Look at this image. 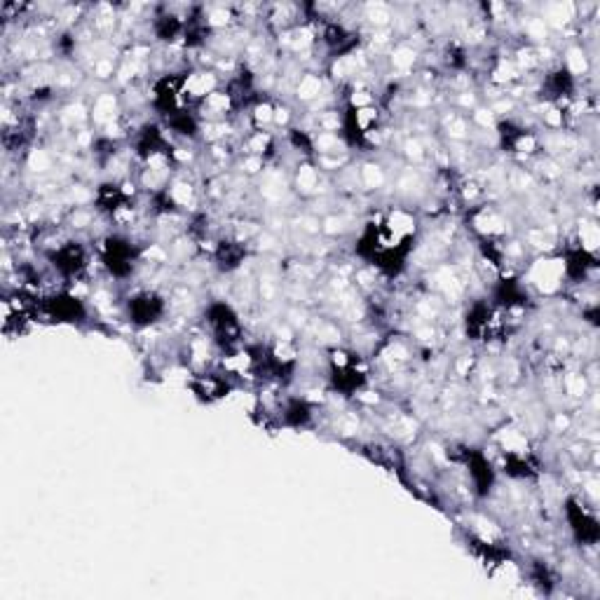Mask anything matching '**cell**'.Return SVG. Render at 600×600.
<instances>
[{
  "mask_svg": "<svg viewBox=\"0 0 600 600\" xmlns=\"http://www.w3.org/2000/svg\"><path fill=\"white\" fill-rule=\"evenodd\" d=\"M565 277V260L560 258H540L537 263L530 265L528 282L540 291V294H553L560 289V282Z\"/></svg>",
  "mask_w": 600,
  "mask_h": 600,
  "instance_id": "cell-1",
  "label": "cell"
},
{
  "mask_svg": "<svg viewBox=\"0 0 600 600\" xmlns=\"http://www.w3.org/2000/svg\"><path fill=\"white\" fill-rule=\"evenodd\" d=\"M218 87V75L213 71H195L183 80V94L195 101H204Z\"/></svg>",
  "mask_w": 600,
  "mask_h": 600,
  "instance_id": "cell-2",
  "label": "cell"
},
{
  "mask_svg": "<svg viewBox=\"0 0 600 600\" xmlns=\"http://www.w3.org/2000/svg\"><path fill=\"white\" fill-rule=\"evenodd\" d=\"M319 183H321V174H319L317 165H310V162L298 165L296 176H294V186H296V190L300 192V195H305V197L317 195Z\"/></svg>",
  "mask_w": 600,
  "mask_h": 600,
  "instance_id": "cell-3",
  "label": "cell"
},
{
  "mask_svg": "<svg viewBox=\"0 0 600 600\" xmlns=\"http://www.w3.org/2000/svg\"><path fill=\"white\" fill-rule=\"evenodd\" d=\"M91 120L96 122V125H104L109 127L113 125L115 120H118V96L115 94H99L94 99V104H91Z\"/></svg>",
  "mask_w": 600,
  "mask_h": 600,
  "instance_id": "cell-4",
  "label": "cell"
},
{
  "mask_svg": "<svg viewBox=\"0 0 600 600\" xmlns=\"http://www.w3.org/2000/svg\"><path fill=\"white\" fill-rule=\"evenodd\" d=\"M296 94L300 101L305 104H317L324 96V78L319 73H305L300 75V80L296 82Z\"/></svg>",
  "mask_w": 600,
  "mask_h": 600,
  "instance_id": "cell-5",
  "label": "cell"
},
{
  "mask_svg": "<svg viewBox=\"0 0 600 600\" xmlns=\"http://www.w3.org/2000/svg\"><path fill=\"white\" fill-rule=\"evenodd\" d=\"M565 71L572 75V78H582L589 71V57L579 45H572V48L565 50Z\"/></svg>",
  "mask_w": 600,
  "mask_h": 600,
  "instance_id": "cell-6",
  "label": "cell"
},
{
  "mask_svg": "<svg viewBox=\"0 0 600 600\" xmlns=\"http://www.w3.org/2000/svg\"><path fill=\"white\" fill-rule=\"evenodd\" d=\"M387 176H384V169L375 162H366L359 167V186L366 190H378L384 186Z\"/></svg>",
  "mask_w": 600,
  "mask_h": 600,
  "instance_id": "cell-7",
  "label": "cell"
},
{
  "mask_svg": "<svg viewBox=\"0 0 600 600\" xmlns=\"http://www.w3.org/2000/svg\"><path fill=\"white\" fill-rule=\"evenodd\" d=\"M415 61H418V52L406 43L396 45V48L389 52V64L394 71H411L415 66Z\"/></svg>",
  "mask_w": 600,
  "mask_h": 600,
  "instance_id": "cell-8",
  "label": "cell"
},
{
  "mask_svg": "<svg viewBox=\"0 0 600 600\" xmlns=\"http://www.w3.org/2000/svg\"><path fill=\"white\" fill-rule=\"evenodd\" d=\"M579 246H582V251H587V253H594L598 249V242H600V233H598V226L594 221H582L579 223Z\"/></svg>",
  "mask_w": 600,
  "mask_h": 600,
  "instance_id": "cell-9",
  "label": "cell"
},
{
  "mask_svg": "<svg viewBox=\"0 0 600 600\" xmlns=\"http://www.w3.org/2000/svg\"><path fill=\"white\" fill-rule=\"evenodd\" d=\"M445 132H448V136L452 138V141H465V138L469 136L467 118H462V115H457V113H450L448 118H445Z\"/></svg>",
  "mask_w": 600,
  "mask_h": 600,
  "instance_id": "cell-10",
  "label": "cell"
},
{
  "mask_svg": "<svg viewBox=\"0 0 600 600\" xmlns=\"http://www.w3.org/2000/svg\"><path fill=\"white\" fill-rule=\"evenodd\" d=\"M587 387H589V380L584 373H567L563 378V389L565 394H570L574 399H579L587 394Z\"/></svg>",
  "mask_w": 600,
  "mask_h": 600,
  "instance_id": "cell-11",
  "label": "cell"
},
{
  "mask_svg": "<svg viewBox=\"0 0 600 600\" xmlns=\"http://www.w3.org/2000/svg\"><path fill=\"white\" fill-rule=\"evenodd\" d=\"M404 155L409 162L413 165H418L422 162V160L427 157V150H425V145H422L420 138H406V143H404Z\"/></svg>",
  "mask_w": 600,
  "mask_h": 600,
  "instance_id": "cell-12",
  "label": "cell"
},
{
  "mask_svg": "<svg viewBox=\"0 0 600 600\" xmlns=\"http://www.w3.org/2000/svg\"><path fill=\"white\" fill-rule=\"evenodd\" d=\"M28 169H33V172H48V169H52V155L48 150H33L28 155Z\"/></svg>",
  "mask_w": 600,
  "mask_h": 600,
  "instance_id": "cell-13",
  "label": "cell"
}]
</instances>
